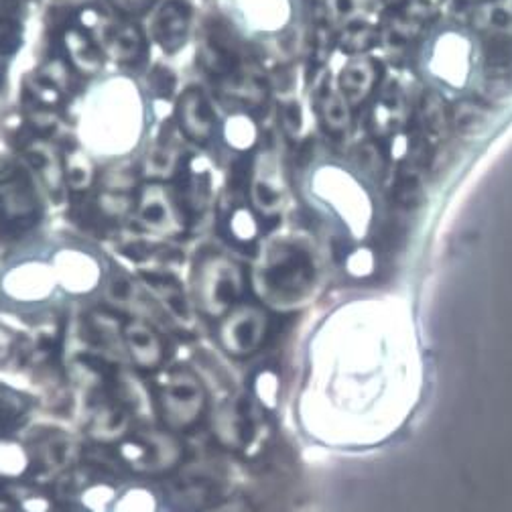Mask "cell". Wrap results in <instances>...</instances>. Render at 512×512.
<instances>
[{"label": "cell", "mask_w": 512, "mask_h": 512, "mask_svg": "<svg viewBox=\"0 0 512 512\" xmlns=\"http://www.w3.org/2000/svg\"><path fill=\"white\" fill-rule=\"evenodd\" d=\"M159 405L169 429L181 431L196 425L206 411V389L200 378L185 368L169 372L165 378Z\"/></svg>", "instance_id": "5b68a950"}, {"label": "cell", "mask_w": 512, "mask_h": 512, "mask_svg": "<svg viewBox=\"0 0 512 512\" xmlns=\"http://www.w3.org/2000/svg\"><path fill=\"white\" fill-rule=\"evenodd\" d=\"M319 112H322L324 124L332 133H342L350 124V104L338 90L326 88L319 98Z\"/></svg>", "instance_id": "44dd1931"}, {"label": "cell", "mask_w": 512, "mask_h": 512, "mask_svg": "<svg viewBox=\"0 0 512 512\" xmlns=\"http://www.w3.org/2000/svg\"><path fill=\"white\" fill-rule=\"evenodd\" d=\"M135 218L147 234L159 238H181L187 230L185 206L173 187L163 181H151L141 187Z\"/></svg>", "instance_id": "277c9868"}, {"label": "cell", "mask_w": 512, "mask_h": 512, "mask_svg": "<svg viewBox=\"0 0 512 512\" xmlns=\"http://www.w3.org/2000/svg\"><path fill=\"white\" fill-rule=\"evenodd\" d=\"M145 287H149L153 291V295L165 303V307L169 311H173L175 315H185V301L181 295V287L177 285V281H173L167 275H147L145 277Z\"/></svg>", "instance_id": "603a6c76"}, {"label": "cell", "mask_w": 512, "mask_h": 512, "mask_svg": "<svg viewBox=\"0 0 512 512\" xmlns=\"http://www.w3.org/2000/svg\"><path fill=\"white\" fill-rule=\"evenodd\" d=\"M281 118H283V126L287 128L289 135H297V133L301 131V126H303V114H301V108H299L297 102L285 104Z\"/></svg>", "instance_id": "f546056e"}, {"label": "cell", "mask_w": 512, "mask_h": 512, "mask_svg": "<svg viewBox=\"0 0 512 512\" xmlns=\"http://www.w3.org/2000/svg\"><path fill=\"white\" fill-rule=\"evenodd\" d=\"M210 512H250V508L244 502H226Z\"/></svg>", "instance_id": "d6a6232c"}, {"label": "cell", "mask_w": 512, "mask_h": 512, "mask_svg": "<svg viewBox=\"0 0 512 512\" xmlns=\"http://www.w3.org/2000/svg\"><path fill=\"white\" fill-rule=\"evenodd\" d=\"M104 43L108 53L122 63L137 61L145 51L143 31L131 21H120L110 25L104 35Z\"/></svg>", "instance_id": "5bb4252c"}, {"label": "cell", "mask_w": 512, "mask_h": 512, "mask_svg": "<svg viewBox=\"0 0 512 512\" xmlns=\"http://www.w3.org/2000/svg\"><path fill=\"white\" fill-rule=\"evenodd\" d=\"M13 346H15V340H13V336L5 330V328H0V362L3 360H7L9 356H11V352H13Z\"/></svg>", "instance_id": "1f68e13d"}, {"label": "cell", "mask_w": 512, "mask_h": 512, "mask_svg": "<svg viewBox=\"0 0 512 512\" xmlns=\"http://www.w3.org/2000/svg\"><path fill=\"white\" fill-rule=\"evenodd\" d=\"M421 126L423 133L427 139H439L445 133L447 126V116H445V108L439 96L429 94L423 104H421ZM425 139V143H427Z\"/></svg>", "instance_id": "d4e9b609"}, {"label": "cell", "mask_w": 512, "mask_h": 512, "mask_svg": "<svg viewBox=\"0 0 512 512\" xmlns=\"http://www.w3.org/2000/svg\"><path fill=\"white\" fill-rule=\"evenodd\" d=\"M317 279L313 246L301 236L271 240L254 271V287L269 305L291 309L305 303Z\"/></svg>", "instance_id": "6da1fadb"}, {"label": "cell", "mask_w": 512, "mask_h": 512, "mask_svg": "<svg viewBox=\"0 0 512 512\" xmlns=\"http://www.w3.org/2000/svg\"><path fill=\"white\" fill-rule=\"evenodd\" d=\"M63 179H66V183L74 191L90 189L96 179V169L92 159L80 149H74L68 155H63Z\"/></svg>", "instance_id": "d6986e66"}, {"label": "cell", "mask_w": 512, "mask_h": 512, "mask_svg": "<svg viewBox=\"0 0 512 512\" xmlns=\"http://www.w3.org/2000/svg\"><path fill=\"white\" fill-rule=\"evenodd\" d=\"M486 114L476 104H462L454 114V124L462 133H474L484 124Z\"/></svg>", "instance_id": "83f0119b"}, {"label": "cell", "mask_w": 512, "mask_h": 512, "mask_svg": "<svg viewBox=\"0 0 512 512\" xmlns=\"http://www.w3.org/2000/svg\"><path fill=\"white\" fill-rule=\"evenodd\" d=\"M41 218L39 198L29 173L13 163L0 161V234L19 238L33 230Z\"/></svg>", "instance_id": "3957f363"}, {"label": "cell", "mask_w": 512, "mask_h": 512, "mask_svg": "<svg viewBox=\"0 0 512 512\" xmlns=\"http://www.w3.org/2000/svg\"><path fill=\"white\" fill-rule=\"evenodd\" d=\"M23 153L31 169L41 175L47 189L59 191L61 185L66 183V179H63V159L59 157L57 149L51 143L41 139L31 141Z\"/></svg>", "instance_id": "9a60e30c"}, {"label": "cell", "mask_w": 512, "mask_h": 512, "mask_svg": "<svg viewBox=\"0 0 512 512\" xmlns=\"http://www.w3.org/2000/svg\"><path fill=\"white\" fill-rule=\"evenodd\" d=\"M378 0H328V11L344 25H358L360 19L374 13Z\"/></svg>", "instance_id": "cb8c5ba5"}, {"label": "cell", "mask_w": 512, "mask_h": 512, "mask_svg": "<svg viewBox=\"0 0 512 512\" xmlns=\"http://www.w3.org/2000/svg\"><path fill=\"white\" fill-rule=\"evenodd\" d=\"M405 120V102L399 92H387L372 108V128L378 135H393Z\"/></svg>", "instance_id": "ac0fdd59"}, {"label": "cell", "mask_w": 512, "mask_h": 512, "mask_svg": "<svg viewBox=\"0 0 512 512\" xmlns=\"http://www.w3.org/2000/svg\"><path fill=\"white\" fill-rule=\"evenodd\" d=\"M63 49H66L70 63L80 74L94 76L102 70L100 47L86 31L70 27L63 35Z\"/></svg>", "instance_id": "4fadbf2b"}, {"label": "cell", "mask_w": 512, "mask_h": 512, "mask_svg": "<svg viewBox=\"0 0 512 512\" xmlns=\"http://www.w3.org/2000/svg\"><path fill=\"white\" fill-rule=\"evenodd\" d=\"M214 429H216V437L226 447H232V450H240L242 445H246L252 431L248 417L236 403H224L222 407H218Z\"/></svg>", "instance_id": "2e32d148"}, {"label": "cell", "mask_w": 512, "mask_h": 512, "mask_svg": "<svg viewBox=\"0 0 512 512\" xmlns=\"http://www.w3.org/2000/svg\"><path fill=\"white\" fill-rule=\"evenodd\" d=\"M271 319L259 305H240L224 315L220 326V342L224 350L236 358H248L259 352L269 338Z\"/></svg>", "instance_id": "8992f818"}, {"label": "cell", "mask_w": 512, "mask_h": 512, "mask_svg": "<svg viewBox=\"0 0 512 512\" xmlns=\"http://www.w3.org/2000/svg\"><path fill=\"white\" fill-rule=\"evenodd\" d=\"M228 232L230 238L240 244H250L259 236V222L248 208H234L228 216Z\"/></svg>", "instance_id": "484cf974"}, {"label": "cell", "mask_w": 512, "mask_h": 512, "mask_svg": "<svg viewBox=\"0 0 512 512\" xmlns=\"http://www.w3.org/2000/svg\"><path fill=\"white\" fill-rule=\"evenodd\" d=\"M374 267V256L370 250L362 248V250H354L348 256V271L354 275H368Z\"/></svg>", "instance_id": "f1b7e54d"}, {"label": "cell", "mask_w": 512, "mask_h": 512, "mask_svg": "<svg viewBox=\"0 0 512 512\" xmlns=\"http://www.w3.org/2000/svg\"><path fill=\"white\" fill-rule=\"evenodd\" d=\"M179 165V147L175 139L165 133L155 145L149 149L145 157V171L153 177V181L169 179Z\"/></svg>", "instance_id": "e0dca14e"}, {"label": "cell", "mask_w": 512, "mask_h": 512, "mask_svg": "<svg viewBox=\"0 0 512 512\" xmlns=\"http://www.w3.org/2000/svg\"><path fill=\"white\" fill-rule=\"evenodd\" d=\"M191 11L181 0H169L153 17V37L165 51H175L183 45L189 33Z\"/></svg>", "instance_id": "8fae6325"}, {"label": "cell", "mask_w": 512, "mask_h": 512, "mask_svg": "<svg viewBox=\"0 0 512 512\" xmlns=\"http://www.w3.org/2000/svg\"><path fill=\"white\" fill-rule=\"evenodd\" d=\"M110 5L126 17H135V15H141L147 11L151 0H110Z\"/></svg>", "instance_id": "4dcf8cb0"}, {"label": "cell", "mask_w": 512, "mask_h": 512, "mask_svg": "<svg viewBox=\"0 0 512 512\" xmlns=\"http://www.w3.org/2000/svg\"><path fill=\"white\" fill-rule=\"evenodd\" d=\"M177 124L194 143H208L214 137L216 114L208 96L200 88H187L177 102Z\"/></svg>", "instance_id": "52a82bcc"}, {"label": "cell", "mask_w": 512, "mask_h": 512, "mask_svg": "<svg viewBox=\"0 0 512 512\" xmlns=\"http://www.w3.org/2000/svg\"><path fill=\"white\" fill-rule=\"evenodd\" d=\"M486 72L494 80L512 76V39L508 35H494L486 45Z\"/></svg>", "instance_id": "ffe728a7"}, {"label": "cell", "mask_w": 512, "mask_h": 512, "mask_svg": "<svg viewBox=\"0 0 512 512\" xmlns=\"http://www.w3.org/2000/svg\"><path fill=\"white\" fill-rule=\"evenodd\" d=\"M244 293V273L238 263L210 252L194 273V295L208 317H224Z\"/></svg>", "instance_id": "7a4b0ae2"}, {"label": "cell", "mask_w": 512, "mask_h": 512, "mask_svg": "<svg viewBox=\"0 0 512 512\" xmlns=\"http://www.w3.org/2000/svg\"><path fill=\"white\" fill-rule=\"evenodd\" d=\"M378 82V63L368 57H354L346 63V68L338 80V92L348 104L364 102Z\"/></svg>", "instance_id": "7c38bea8"}, {"label": "cell", "mask_w": 512, "mask_h": 512, "mask_svg": "<svg viewBox=\"0 0 512 512\" xmlns=\"http://www.w3.org/2000/svg\"><path fill=\"white\" fill-rule=\"evenodd\" d=\"M256 135H259V128H256L254 120L246 114H232L224 124V137L226 143L236 151H248L256 145Z\"/></svg>", "instance_id": "7402d4cb"}, {"label": "cell", "mask_w": 512, "mask_h": 512, "mask_svg": "<svg viewBox=\"0 0 512 512\" xmlns=\"http://www.w3.org/2000/svg\"><path fill=\"white\" fill-rule=\"evenodd\" d=\"M122 340L133 362L143 370H155L165 360V342L161 334L141 317H131L122 324Z\"/></svg>", "instance_id": "ba28073f"}, {"label": "cell", "mask_w": 512, "mask_h": 512, "mask_svg": "<svg viewBox=\"0 0 512 512\" xmlns=\"http://www.w3.org/2000/svg\"><path fill=\"white\" fill-rule=\"evenodd\" d=\"M143 470L161 472L173 468L181 458V443L171 433H145L133 439Z\"/></svg>", "instance_id": "30bf717a"}, {"label": "cell", "mask_w": 512, "mask_h": 512, "mask_svg": "<svg viewBox=\"0 0 512 512\" xmlns=\"http://www.w3.org/2000/svg\"><path fill=\"white\" fill-rule=\"evenodd\" d=\"M21 45V27L15 19L0 15V55H11Z\"/></svg>", "instance_id": "4316f807"}, {"label": "cell", "mask_w": 512, "mask_h": 512, "mask_svg": "<svg viewBox=\"0 0 512 512\" xmlns=\"http://www.w3.org/2000/svg\"><path fill=\"white\" fill-rule=\"evenodd\" d=\"M252 204L261 214H277L285 202V181L279 161L273 153H265L256 163L252 177Z\"/></svg>", "instance_id": "9c48e42d"}]
</instances>
